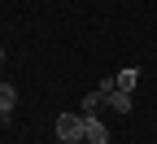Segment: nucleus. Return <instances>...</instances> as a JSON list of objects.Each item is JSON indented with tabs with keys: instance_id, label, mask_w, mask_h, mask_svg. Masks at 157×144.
<instances>
[{
	"instance_id": "nucleus-1",
	"label": "nucleus",
	"mask_w": 157,
	"mask_h": 144,
	"mask_svg": "<svg viewBox=\"0 0 157 144\" xmlns=\"http://www.w3.org/2000/svg\"><path fill=\"white\" fill-rule=\"evenodd\" d=\"M83 144H109V127L101 122V114H83Z\"/></svg>"
},
{
	"instance_id": "nucleus-2",
	"label": "nucleus",
	"mask_w": 157,
	"mask_h": 144,
	"mask_svg": "<svg viewBox=\"0 0 157 144\" xmlns=\"http://www.w3.org/2000/svg\"><path fill=\"white\" fill-rule=\"evenodd\" d=\"M57 140H83V114H61L57 118Z\"/></svg>"
},
{
	"instance_id": "nucleus-3",
	"label": "nucleus",
	"mask_w": 157,
	"mask_h": 144,
	"mask_svg": "<svg viewBox=\"0 0 157 144\" xmlns=\"http://www.w3.org/2000/svg\"><path fill=\"white\" fill-rule=\"evenodd\" d=\"M105 105H109V100H105V96H101V92H87V96H83V100H78V114H101V109H105Z\"/></svg>"
},
{
	"instance_id": "nucleus-4",
	"label": "nucleus",
	"mask_w": 157,
	"mask_h": 144,
	"mask_svg": "<svg viewBox=\"0 0 157 144\" xmlns=\"http://www.w3.org/2000/svg\"><path fill=\"white\" fill-rule=\"evenodd\" d=\"M105 100H109V109H113V114H131V92L118 88V92H109Z\"/></svg>"
},
{
	"instance_id": "nucleus-5",
	"label": "nucleus",
	"mask_w": 157,
	"mask_h": 144,
	"mask_svg": "<svg viewBox=\"0 0 157 144\" xmlns=\"http://www.w3.org/2000/svg\"><path fill=\"white\" fill-rule=\"evenodd\" d=\"M113 79H118V88H122V92H135V83H140V70H135V66H127V70H118Z\"/></svg>"
},
{
	"instance_id": "nucleus-6",
	"label": "nucleus",
	"mask_w": 157,
	"mask_h": 144,
	"mask_svg": "<svg viewBox=\"0 0 157 144\" xmlns=\"http://www.w3.org/2000/svg\"><path fill=\"white\" fill-rule=\"evenodd\" d=\"M13 105H17V88H13V83H0V109L13 114Z\"/></svg>"
},
{
	"instance_id": "nucleus-7",
	"label": "nucleus",
	"mask_w": 157,
	"mask_h": 144,
	"mask_svg": "<svg viewBox=\"0 0 157 144\" xmlns=\"http://www.w3.org/2000/svg\"><path fill=\"white\" fill-rule=\"evenodd\" d=\"M96 92H101V96H109V92H118V79H101V83H96Z\"/></svg>"
},
{
	"instance_id": "nucleus-8",
	"label": "nucleus",
	"mask_w": 157,
	"mask_h": 144,
	"mask_svg": "<svg viewBox=\"0 0 157 144\" xmlns=\"http://www.w3.org/2000/svg\"><path fill=\"white\" fill-rule=\"evenodd\" d=\"M0 66H5V44H0Z\"/></svg>"
},
{
	"instance_id": "nucleus-9",
	"label": "nucleus",
	"mask_w": 157,
	"mask_h": 144,
	"mask_svg": "<svg viewBox=\"0 0 157 144\" xmlns=\"http://www.w3.org/2000/svg\"><path fill=\"white\" fill-rule=\"evenodd\" d=\"M61 144H83V140H61Z\"/></svg>"
},
{
	"instance_id": "nucleus-10",
	"label": "nucleus",
	"mask_w": 157,
	"mask_h": 144,
	"mask_svg": "<svg viewBox=\"0 0 157 144\" xmlns=\"http://www.w3.org/2000/svg\"><path fill=\"white\" fill-rule=\"evenodd\" d=\"M5 118H9V114H5V109H0V122H5Z\"/></svg>"
}]
</instances>
